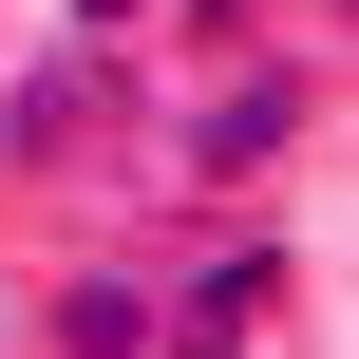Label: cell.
Returning a JSON list of instances; mask_svg holds the SVG:
<instances>
[{
  "label": "cell",
  "mask_w": 359,
  "mask_h": 359,
  "mask_svg": "<svg viewBox=\"0 0 359 359\" xmlns=\"http://www.w3.org/2000/svg\"><path fill=\"white\" fill-rule=\"evenodd\" d=\"M284 322V246H208L189 284H151V359H265Z\"/></svg>",
  "instance_id": "cell-1"
},
{
  "label": "cell",
  "mask_w": 359,
  "mask_h": 359,
  "mask_svg": "<svg viewBox=\"0 0 359 359\" xmlns=\"http://www.w3.org/2000/svg\"><path fill=\"white\" fill-rule=\"evenodd\" d=\"M284 133H303V76H246V95H208V114L170 133V170H265Z\"/></svg>",
  "instance_id": "cell-2"
},
{
  "label": "cell",
  "mask_w": 359,
  "mask_h": 359,
  "mask_svg": "<svg viewBox=\"0 0 359 359\" xmlns=\"http://www.w3.org/2000/svg\"><path fill=\"white\" fill-rule=\"evenodd\" d=\"M38 341H57V359H151V284H133V265H95V284H57V303H38Z\"/></svg>",
  "instance_id": "cell-3"
},
{
  "label": "cell",
  "mask_w": 359,
  "mask_h": 359,
  "mask_svg": "<svg viewBox=\"0 0 359 359\" xmlns=\"http://www.w3.org/2000/svg\"><path fill=\"white\" fill-rule=\"evenodd\" d=\"M95 95H114V38H76V57L19 95V151H76V133H95Z\"/></svg>",
  "instance_id": "cell-4"
},
{
  "label": "cell",
  "mask_w": 359,
  "mask_h": 359,
  "mask_svg": "<svg viewBox=\"0 0 359 359\" xmlns=\"http://www.w3.org/2000/svg\"><path fill=\"white\" fill-rule=\"evenodd\" d=\"M151 19H189L170 57H265V0H151Z\"/></svg>",
  "instance_id": "cell-5"
},
{
  "label": "cell",
  "mask_w": 359,
  "mask_h": 359,
  "mask_svg": "<svg viewBox=\"0 0 359 359\" xmlns=\"http://www.w3.org/2000/svg\"><path fill=\"white\" fill-rule=\"evenodd\" d=\"M57 38H114V57H133V38H151V0H57Z\"/></svg>",
  "instance_id": "cell-6"
}]
</instances>
